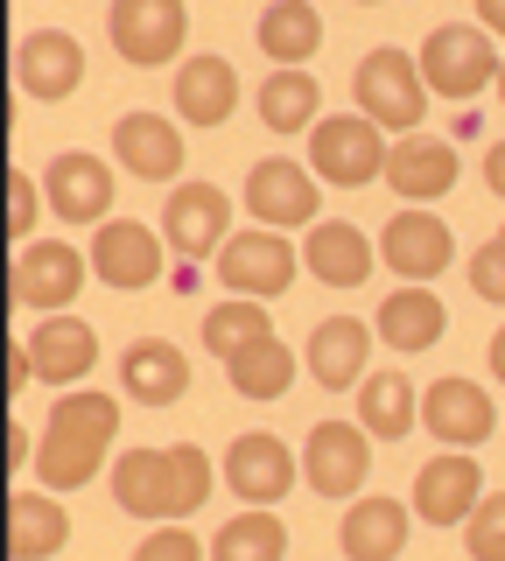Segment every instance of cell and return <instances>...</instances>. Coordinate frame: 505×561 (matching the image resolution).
Returning <instances> with one entry per match:
<instances>
[{
    "label": "cell",
    "mask_w": 505,
    "mask_h": 561,
    "mask_svg": "<svg viewBox=\"0 0 505 561\" xmlns=\"http://www.w3.org/2000/svg\"><path fill=\"white\" fill-rule=\"evenodd\" d=\"M113 435H119V400L113 393H57L49 400V421H43V443H36V484L43 491H84L99 478V463H106V449H113Z\"/></svg>",
    "instance_id": "cell-1"
},
{
    "label": "cell",
    "mask_w": 505,
    "mask_h": 561,
    "mask_svg": "<svg viewBox=\"0 0 505 561\" xmlns=\"http://www.w3.org/2000/svg\"><path fill=\"white\" fill-rule=\"evenodd\" d=\"M352 99L379 134H422L428 84H422V64H414L408 49H372V57H358Z\"/></svg>",
    "instance_id": "cell-2"
},
{
    "label": "cell",
    "mask_w": 505,
    "mask_h": 561,
    "mask_svg": "<svg viewBox=\"0 0 505 561\" xmlns=\"http://www.w3.org/2000/svg\"><path fill=\"white\" fill-rule=\"evenodd\" d=\"M414 64H422V84L435 99H478L484 84H498L505 57L478 22H443V28H428L422 49H414Z\"/></svg>",
    "instance_id": "cell-3"
},
{
    "label": "cell",
    "mask_w": 505,
    "mask_h": 561,
    "mask_svg": "<svg viewBox=\"0 0 505 561\" xmlns=\"http://www.w3.org/2000/svg\"><path fill=\"white\" fill-rule=\"evenodd\" d=\"M387 154H393V140L365 113H330V119L309 127V175H317V183L365 190L372 175H387Z\"/></svg>",
    "instance_id": "cell-4"
},
{
    "label": "cell",
    "mask_w": 505,
    "mask_h": 561,
    "mask_svg": "<svg viewBox=\"0 0 505 561\" xmlns=\"http://www.w3.org/2000/svg\"><path fill=\"white\" fill-rule=\"evenodd\" d=\"M295 274H302V253L288 245V232H267V225L232 232L225 253H218V280L232 295H246V302H274V295H288Z\"/></svg>",
    "instance_id": "cell-5"
},
{
    "label": "cell",
    "mask_w": 505,
    "mask_h": 561,
    "mask_svg": "<svg viewBox=\"0 0 505 561\" xmlns=\"http://www.w3.org/2000/svg\"><path fill=\"white\" fill-rule=\"evenodd\" d=\"M84 274H92V260H84L71 239H28V245H14V302L36 309V316H71Z\"/></svg>",
    "instance_id": "cell-6"
},
{
    "label": "cell",
    "mask_w": 505,
    "mask_h": 561,
    "mask_svg": "<svg viewBox=\"0 0 505 561\" xmlns=\"http://www.w3.org/2000/svg\"><path fill=\"white\" fill-rule=\"evenodd\" d=\"M449 260H457V232H449L435 210L408 204V210H393V218L379 225V267L400 274L408 288H428Z\"/></svg>",
    "instance_id": "cell-7"
},
{
    "label": "cell",
    "mask_w": 505,
    "mask_h": 561,
    "mask_svg": "<svg viewBox=\"0 0 505 561\" xmlns=\"http://www.w3.org/2000/svg\"><path fill=\"white\" fill-rule=\"evenodd\" d=\"M106 35H113V49L127 64H169V57H183V43H190V8L183 0H113L106 8Z\"/></svg>",
    "instance_id": "cell-8"
},
{
    "label": "cell",
    "mask_w": 505,
    "mask_h": 561,
    "mask_svg": "<svg viewBox=\"0 0 505 561\" xmlns=\"http://www.w3.org/2000/svg\"><path fill=\"white\" fill-rule=\"evenodd\" d=\"M162 239L183 267H197L204 253L218 260L225 239H232V197H225L218 183H176L169 204H162Z\"/></svg>",
    "instance_id": "cell-9"
},
{
    "label": "cell",
    "mask_w": 505,
    "mask_h": 561,
    "mask_svg": "<svg viewBox=\"0 0 505 561\" xmlns=\"http://www.w3.org/2000/svg\"><path fill=\"white\" fill-rule=\"evenodd\" d=\"M113 190H119V162H99L92 148H64L43 169V197L64 225H106L113 218Z\"/></svg>",
    "instance_id": "cell-10"
},
{
    "label": "cell",
    "mask_w": 505,
    "mask_h": 561,
    "mask_svg": "<svg viewBox=\"0 0 505 561\" xmlns=\"http://www.w3.org/2000/svg\"><path fill=\"white\" fill-rule=\"evenodd\" d=\"M365 470H372V435L358 421H317L302 443V484L317 499H358Z\"/></svg>",
    "instance_id": "cell-11"
},
{
    "label": "cell",
    "mask_w": 505,
    "mask_h": 561,
    "mask_svg": "<svg viewBox=\"0 0 505 561\" xmlns=\"http://www.w3.org/2000/svg\"><path fill=\"white\" fill-rule=\"evenodd\" d=\"M422 428L443 449H484V443H492V428H498V400L484 393L478 379L449 373V379H435L428 393H422Z\"/></svg>",
    "instance_id": "cell-12"
},
{
    "label": "cell",
    "mask_w": 505,
    "mask_h": 561,
    "mask_svg": "<svg viewBox=\"0 0 505 561\" xmlns=\"http://www.w3.org/2000/svg\"><path fill=\"white\" fill-rule=\"evenodd\" d=\"M246 210L267 232H295V225H323L317 218V175L309 162H288V154H267V162L246 169Z\"/></svg>",
    "instance_id": "cell-13"
},
{
    "label": "cell",
    "mask_w": 505,
    "mask_h": 561,
    "mask_svg": "<svg viewBox=\"0 0 505 561\" xmlns=\"http://www.w3.org/2000/svg\"><path fill=\"white\" fill-rule=\"evenodd\" d=\"M295 478H302V463H295V449L282 443V435H267V428H253V435H239L232 449H225V484H232V499L239 505H282Z\"/></svg>",
    "instance_id": "cell-14"
},
{
    "label": "cell",
    "mask_w": 505,
    "mask_h": 561,
    "mask_svg": "<svg viewBox=\"0 0 505 561\" xmlns=\"http://www.w3.org/2000/svg\"><path fill=\"white\" fill-rule=\"evenodd\" d=\"M14 84L36 105H64L84 84V43L71 28H28L14 43Z\"/></svg>",
    "instance_id": "cell-15"
},
{
    "label": "cell",
    "mask_w": 505,
    "mask_h": 561,
    "mask_svg": "<svg viewBox=\"0 0 505 561\" xmlns=\"http://www.w3.org/2000/svg\"><path fill=\"white\" fill-rule=\"evenodd\" d=\"M478 499H484V470H478V456L470 449H443V456H428L422 470H414V519H428V526H463L470 513H478Z\"/></svg>",
    "instance_id": "cell-16"
},
{
    "label": "cell",
    "mask_w": 505,
    "mask_h": 561,
    "mask_svg": "<svg viewBox=\"0 0 505 561\" xmlns=\"http://www.w3.org/2000/svg\"><path fill=\"white\" fill-rule=\"evenodd\" d=\"M162 253H169V239L148 218H106L92 232V274L106 288H148V280H162Z\"/></svg>",
    "instance_id": "cell-17"
},
{
    "label": "cell",
    "mask_w": 505,
    "mask_h": 561,
    "mask_svg": "<svg viewBox=\"0 0 505 561\" xmlns=\"http://www.w3.org/2000/svg\"><path fill=\"white\" fill-rule=\"evenodd\" d=\"M457 148L449 140H435V134H400L393 140V154H387V190L400 204H443L449 190H457Z\"/></svg>",
    "instance_id": "cell-18"
},
{
    "label": "cell",
    "mask_w": 505,
    "mask_h": 561,
    "mask_svg": "<svg viewBox=\"0 0 505 561\" xmlns=\"http://www.w3.org/2000/svg\"><path fill=\"white\" fill-rule=\"evenodd\" d=\"M28 358H36V379L57 386V393H71V386L92 379L99 365V330L84 323V316H36V337H22Z\"/></svg>",
    "instance_id": "cell-19"
},
{
    "label": "cell",
    "mask_w": 505,
    "mask_h": 561,
    "mask_svg": "<svg viewBox=\"0 0 505 561\" xmlns=\"http://www.w3.org/2000/svg\"><path fill=\"white\" fill-rule=\"evenodd\" d=\"M113 162L141 183H176L183 169V127L169 113H119L113 119Z\"/></svg>",
    "instance_id": "cell-20"
},
{
    "label": "cell",
    "mask_w": 505,
    "mask_h": 561,
    "mask_svg": "<svg viewBox=\"0 0 505 561\" xmlns=\"http://www.w3.org/2000/svg\"><path fill=\"white\" fill-rule=\"evenodd\" d=\"M408 526H414V505L358 491V499L344 505V519H337V548H344V561H400Z\"/></svg>",
    "instance_id": "cell-21"
},
{
    "label": "cell",
    "mask_w": 505,
    "mask_h": 561,
    "mask_svg": "<svg viewBox=\"0 0 505 561\" xmlns=\"http://www.w3.org/2000/svg\"><path fill=\"white\" fill-rule=\"evenodd\" d=\"M365 358H372V323H358V316H323L317 330H309V379L323 386V393H358L365 379Z\"/></svg>",
    "instance_id": "cell-22"
},
{
    "label": "cell",
    "mask_w": 505,
    "mask_h": 561,
    "mask_svg": "<svg viewBox=\"0 0 505 561\" xmlns=\"http://www.w3.org/2000/svg\"><path fill=\"white\" fill-rule=\"evenodd\" d=\"M169 105L183 113V127H225L239 113V70L232 57H183L176 64V84H169Z\"/></svg>",
    "instance_id": "cell-23"
},
{
    "label": "cell",
    "mask_w": 505,
    "mask_h": 561,
    "mask_svg": "<svg viewBox=\"0 0 505 561\" xmlns=\"http://www.w3.org/2000/svg\"><path fill=\"white\" fill-rule=\"evenodd\" d=\"M119 393L141 400V408H176L190 393V351L169 344V337L127 344V358H119Z\"/></svg>",
    "instance_id": "cell-24"
},
{
    "label": "cell",
    "mask_w": 505,
    "mask_h": 561,
    "mask_svg": "<svg viewBox=\"0 0 505 561\" xmlns=\"http://www.w3.org/2000/svg\"><path fill=\"white\" fill-rule=\"evenodd\" d=\"M113 505L127 519H176V484H169V449H119L113 456Z\"/></svg>",
    "instance_id": "cell-25"
},
{
    "label": "cell",
    "mask_w": 505,
    "mask_h": 561,
    "mask_svg": "<svg viewBox=\"0 0 505 561\" xmlns=\"http://www.w3.org/2000/svg\"><path fill=\"white\" fill-rule=\"evenodd\" d=\"M372 260H379V245L344 218L309 225V239H302V267L317 274L323 288H365V280H372Z\"/></svg>",
    "instance_id": "cell-26"
},
{
    "label": "cell",
    "mask_w": 505,
    "mask_h": 561,
    "mask_svg": "<svg viewBox=\"0 0 505 561\" xmlns=\"http://www.w3.org/2000/svg\"><path fill=\"white\" fill-rule=\"evenodd\" d=\"M71 540V513L57 505V491H14L8 499V561H49Z\"/></svg>",
    "instance_id": "cell-27"
},
{
    "label": "cell",
    "mask_w": 505,
    "mask_h": 561,
    "mask_svg": "<svg viewBox=\"0 0 505 561\" xmlns=\"http://www.w3.org/2000/svg\"><path fill=\"white\" fill-rule=\"evenodd\" d=\"M253 35H260V57H274L282 70H302L323 49V14L317 0H267Z\"/></svg>",
    "instance_id": "cell-28"
},
{
    "label": "cell",
    "mask_w": 505,
    "mask_h": 561,
    "mask_svg": "<svg viewBox=\"0 0 505 561\" xmlns=\"http://www.w3.org/2000/svg\"><path fill=\"white\" fill-rule=\"evenodd\" d=\"M372 330H379L393 351H428V344H443L449 309H443V295H435V288H408V280H400L387 302H379Z\"/></svg>",
    "instance_id": "cell-29"
},
{
    "label": "cell",
    "mask_w": 505,
    "mask_h": 561,
    "mask_svg": "<svg viewBox=\"0 0 505 561\" xmlns=\"http://www.w3.org/2000/svg\"><path fill=\"white\" fill-rule=\"evenodd\" d=\"M352 408H358V428L372 435V443H400V435L422 421V386H408L400 373H365Z\"/></svg>",
    "instance_id": "cell-30"
},
{
    "label": "cell",
    "mask_w": 505,
    "mask_h": 561,
    "mask_svg": "<svg viewBox=\"0 0 505 561\" xmlns=\"http://www.w3.org/2000/svg\"><path fill=\"white\" fill-rule=\"evenodd\" d=\"M211 561H288V526L267 505H246L211 534Z\"/></svg>",
    "instance_id": "cell-31"
},
{
    "label": "cell",
    "mask_w": 505,
    "mask_h": 561,
    "mask_svg": "<svg viewBox=\"0 0 505 561\" xmlns=\"http://www.w3.org/2000/svg\"><path fill=\"white\" fill-rule=\"evenodd\" d=\"M295 365H302V358H295L282 337H260V344L239 351V358H225V379H232L239 400H282L295 386Z\"/></svg>",
    "instance_id": "cell-32"
},
{
    "label": "cell",
    "mask_w": 505,
    "mask_h": 561,
    "mask_svg": "<svg viewBox=\"0 0 505 561\" xmlns=\"http://www.w3.org/2000/svg\"><path fill=\"white\" fill-rule=\"evenodd\" d=\"M323 113V84L309 78V70H274V78H260V119H267L274 134H309Z\"/></svg>",
    "instance_id": "cell-33"
},
{
    "label": "cell",
    "mask_w": 505,
    "mask_h": 561,
    "mask_svg": "<svg viewBox=\"0 0 505 561\" xmlns=\"http://www.w3.org/2000/svg\"><path fill=\"white\" fill-rule=\"evenodd\" d=\"M260 337H274L267 302H246V295H232V302L204 309V351H211V358H239V351L260 344Z\"/></svg>",
    "instance_id": "cell-34"
},
{
    "label": "cell",
    "mask_w": 505,
    "mask_h": 561,
    "mask_svg": "<svg viewBox=\"0 0 505 561\" xmlns=\"http://www.w3.org/2000/svg\"><path fill=\"white\" fill-rule=\"evenodd\" d=\"M169 484H176V519H190L197 505H211V484H218L211 456L197 443H169Z\"/></svg>",
    "instance_id": "cell-35"
},
{
    "label": "cell",
    "mask_w": 505,
    "mask_h": 561,
    "mask_svg": "<svg viewBox=\"0 0 505 561\" xmlns=\"http://www.w3.org/2000/svg\"><path fill=\"white\" fill-rule=\"evenodd\" d=\"M463 554L470 561H505V491H484L478 513L463 519Z\"/></svg>",
    "instance_id": "cell-36"
},
{
    "label": "cell",
    "mask_w": 505,
    "mask_h": 561,
    "mask_svg": "<svg viewBox=\"0 0 505 561\" xmlns=\"http://www.w3.org/2000/svg\"><path fill=\"white\" fill-rule=\"evenodd\" d=\"M134 561H204V540L190 534L183 519H169V526H148V540L134 548Z\"/></svg>",
    "instance_id": "cell-37"
},
{
    "label": "cell",
    "mask_w": 505,
    "mask_h": 561,
    "mask_svg": "<svg viewBox=\"0 0 505 561\" xmlns=\"http://www.w3.org/2000/svg\"><path fill=\"white\" fill-rule=\"evenodd\" d=\"M43 204H49V197H36V175L14 169V175H8V239H14V245L36 239V210H43Z\"/></svg>",
    "instance_id": "cell-38"
},
{
    "label": "cell",
    "mask_w": 505,
    "mask_h": 561,
    "mask_svg": "<svg viewBox=\"0 0 505 561\" xmlns=\"http://www.w3.org/2000/svg\"><path fill=\"white\" fill-rule=\"evenodd\" d=\"M470 295L492 302V309H505V245L498 239H484L478 253H470Z\"/></svg>",
    "instance_id": "cell-39"
},
{
    "label": "cell",
    "mask_w": 505,
    "mask_h": 561,
    "mask_svg": "<svg viewBox=\"0 0 505 561\" xmlns=\"http://www.w3.org/2000/svg\"><path fill=\"white\" fill-rule=\"evenodd\" d=\"M28 379H36V358H28V344H14V358H8V393H28Z\"/></svg>",
    "instance_id": "cell-40"
},
{
    "label": "cell",
    "mask_w": 505,
    "mask_h": 561,
    "mask_svg": "<svg viewBox=\"0 0 505 561\" xmlns=\"http://www.w3.org/2000/svg\"><path fill=\"white\" fill-rule=\"evenodd\" d=\"M484 190H492V197H505V140H492V148H484Z\"/></svg>",
    "instance_id": "cell-41"
},
{
    "label": "cell",
    "mask_w": 505,
    "mask_h": 561,
    "mask_svg": "<svg viewBox=\"0 0 505 561\" xmlns=\"http://www.w3.org/2000/svg\"><path fill=\"white\" fill-rule=\"evenodd\" d=\"M28 456H36V449H28V428H22V421H8V463H14V470H22V463H28Z\"/></svg>",
    "instance_id": "cell-42"
},
{
    "label": "cell",
    "mask_w": 505,
    "mask_h": 561,
    "mask_svg": "<svg viewBox=\"0 0 505 561\" xmlns=\"http://www.w3.org/2000/svg\"><path fill=\"white\" fill-rule=\"evenodd\" d=\"M478 28L484 35H505V0H478Z\"/></svg>",
    "instance_id": "cell-43"
},
{
    "label": "cell",
    "mask_w": 505,
    "mask_h": 561,
    "mask_svg": "<svg viewBox=\"0 0 505 561\" xmlns=\"http://www.w3.org/2000/svg\"><path fill=\"white\" fill-rule=\"evenodd\" d=\"M484 358H492V379H498V386H505V323H498V330H492V351H484Z\"/></svg>",
    "instance_id": "cell-44"
},
{
    "label": "cell",
    "mask_w": 505,
    "mask_h": 561,
    "mask_svg": "<svg viewBox=\"0 0 505 561\" xmlns=\"http://www.w3.org/2000/svg\"><path fill=\"white\" fill-rule=\"evenodd\" d=\"M498 105H505V64H498Z\"/></svg>",
    "instance_id": "cell-45"
},
{
    "label": "cell",
    "mask_w": 505,
    "mask_h": 561,
    "mask_svg": "<svg viewBox=\"0 0 505 561\" xmlns=\"http://www.w3.org/2000/svg\"><path fill=\"white\" fill-rule=\"evenodd\" d=\"M358 8H387V0H358Z\"/></svg>",
    "instance_id": "cell-46"
},
{
    "label": "cell",
    "mask_w": 505,
    "mask_h": 561,
    "mask_svg": "<svg viewBox=\"0 0 505 561\" xmlns=\"http://www.w3.org/2000/svg\"><path fill=\"white\" fill-rule=\"evenodd\" d=\"M498 245H505V225H498Z\"/></svg>",
    "instance_id": "cell-47"
}]
</instances>
